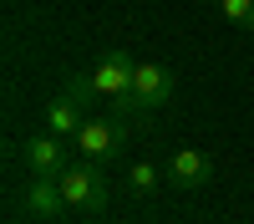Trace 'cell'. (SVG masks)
Here are the masks:
<instances>
[{
  "instance_id": "6da1fadb",
  "label": "cell",
  "mask_w": 254,
  "mask_h": 224,
  "mask_svg": "<svg viewBox=\"0 0 254 224\" xmlns=\"http://www.w3.org/2000/svg\"><path fill=\"white\" fill-rule=\"evenodd\" d=\"M61 194H66V209H87V214H102L107 199H112L107 173H102V163H92V158H81V163H71V168L61 173Z\"/></svg>"
},
{
  "instance_id": "7a4b0ae2",
  "label": "cell",
  "mask_w": 254,
  "mask_h": 224,
  "mask_svg": "<svg viewBox=\"0 0 254 224\" xmlns=\"http://www.w3.org/2000/svg\"><path fill=\"white\" fill-rule=\"evenodd\" d=\"M132 72H137V61L127 56V51H112V56H102L87 76H92L97 97H112L122 112H132Z\"/></svg>"
},
{
  "instance_id": "3957f363",
  "label": "cell",
  "mask_w": 254,
  "mask_h": 224,
  "mask_svg": "<svg viewBox=\"0 0 254 224\" xmlns=\"http://www.w3.org/2000/svg\"><path fill=\"white\" fill-rule=\"evenodd\" d=\"M178 92V76L163 67V61H137V72H132V112H158L168 107Z\"/></svg>"
},
{
  "instance_id": "277c9868",
  "label": "cell",
  "mask_w": 254,
  "mask_h": 224,
  "mask_svg": "<svg viewBox=\"0 0 254 224\" xmlns=\"http://www.w3.org/2000/svg\"><path fill=\"white\" fill-rule=\"evenodd\" d=\"M20 163L31 168V178H61L71 168V153H66V138H56V133H36L20 143Z\"/></svg>"
},
{
  "instance_id": "5b68a950",
  "label": "cell",
  "mask_w": 254,
  "mask_h": 224,
  "mask_svg": "<svg viewBox=\"0 0 254 224\" xmlns=\"http://www.w3.org/2000/svg\"><path fill=\"white\" fill-rule=\"evenodd\" d=\"M76 148H81V158H92V163H112L127 148V122H81Z\"/></svg>"
},
{
  "instance_id": "8992f818",
  "label": "cell",
  "mask_w": 254,
  "mask_h": 224,
  "mask_svg": "<svg viewBox=\"0 0 254 224\" xmlns=\"http://www.w3.org/2000/svg\"><path fill=\"white\" fill-rule=\"evenodd\" d=\"M163 173H168L173 189H208V183H214V158L203 148H178L163 163Z\"/></svg>"
},
{
  "instance_id": "52a82bcc",
  "label": "cell",
  "mask_w": 254,
  "mask_h": 224,
  "mask_svg": "<svg viewBox=\"0 0 254 224\" xmlns=\"http://www.w3.org/2000/svg\"><path fill=\"white\" fill-rule=\"evenodd\" d=\"M20 209H26L31 219H61V209H66V194H61V178H31L26 189H20Z\"/></svg>"
},
{
  "instance_id": "ba28073f",
  "label": "cell",
  "mask_w": 254,
  "mask_h": 224,
  "mask_svg": "<svg viewBox=\"0 0 254 224\" xmlns=\"http://www.w3.org/2000/svg\"><path fill=\"white\" fill-rule=\"evenodd\" d=\"M81 122H87V107H81L71 92H61V97L46 102V133H56V138H76Z\"/></svg>"
},
{
  "instance_id": "9c48e42d",
  "label": "cell",
  "mask_w": 254,
  "mask_h": 224,
  "mask_svg": "<svg viewBox=\"0 0 254 224\" xmlns=\"http://www.w3.org/2000/svg\"><path fill=\"white\" fill-rule=\"evenodd\" d=\"M163 168H153V163H132V168H127V194L132 199H153L158 189H163Z\"/></svg>"
},
{
  "instance_id": "30bf717a",
  "label": "cell",
  "mask_w": 254,
  "mask_h": 224,
  "mask_svg": "<svg viewBox=\"0 0 254 224\" xmlns=\"http://www.w3.org/2000/svg\"><path fill=\"white\" fill-rule=\"evenodd\" d=\"M208 5H219V15L229 20V26L254 31V0H208Z\"/></svg>"
}]
</instances>
